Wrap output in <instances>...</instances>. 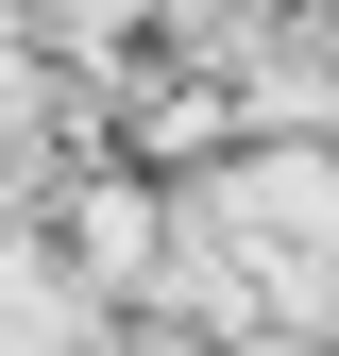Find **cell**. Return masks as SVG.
<instances>
[{
    "label": "cell",
    "instance_id": "cell-1",
    "mask_svg": "<svg viewBox=\"0 0 339 356\" xmlns=\"http://www.w3.org/2000/svg\"><path fill=\"white\" fill-rule=\"evenodd\" d=\"M204 220H238L254 254H288L306 289H339V136H238L221 170H187Z\"/></svg>",
    "mask_w": 339,
    "mask_h": 356
},
{
    "label": "cell",
    "instance_id": "cell-2",
    "mask_svg": "<svg viewBox=\"0 0 339 356\" xmlns=\"http://www.w3.org/2000/svg\"><path fill=\"white\" fill-rule=\"evenodd\" d=\"M102 323H119V289L51 220H0V356H102Z\"/></svg>",
    "mask_w": 339,
    "mask_h": 356
}]
</instances>
